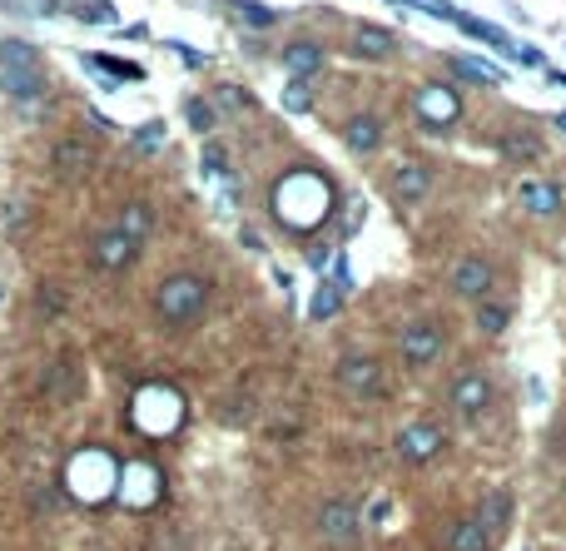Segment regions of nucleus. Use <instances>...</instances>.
Wrapping results in <instances>:
<instances>
[{
    "label": "nucleus",
    "instance_id": "obj_18",
    "mask_svg": "<svg viewBox=\"0 0 566 551\" xmlns=\"http://www.w3.org/2000/svg\"><path fill=\"white\" fill-rule=\"evenodd\" d=\"M517 199H522V209H532V214H562V189H557L552 179H522V184H517Z\"/></svg>",
    "mask_w": 566,
    "mask_h": 551
},
{
    "label": "nucleus",
    "instance_id": "obj_10",
    "mask_svg": "<svg viewBox=\"0 0 566 551\" xmlns=\"http://www.w3.org/2000/svg\"><path fill=\"white\" fill-rule=\"evenodd\" d=\"M442 447H447V437H442V427H437V422H408V427L398 432V457H403V462H413V467L432 462Z\"/></svg>",
    "mask_w": 566,
    "mask_h": 551
},
{
    "label": "nucleus",
    "instance_id": "obj_24",
    "mask_svg": "<svg viewBox=\"0 0 566 551\" xmlns=\"http://www.w3.org/2000/svg\"><path fill=\"white\" fill-rule=\"evenodd\" d=\"M472 517H477V522L497 537V532L507 527V517H512V497H507V492H492V497L482 502V512H472Z\"/></svg>",
    "mask_w": 566,
    "mask_h": 551
},
{
    "label": "nucleus",
    "instance_id": "obj_27",
    "mask_svg": "<svg viewBox=\"0 0 566 551\" xmlns=\"http://www.w3.org/2000/svg\"><path fill=\"white\" fill-rule=\"evenodd\" d=\"M338 298H343V293H338V283H318V293H313V308H308V313L323 323V318H333V313H338Z\"/></svg>",
    "mask_w": 566,
    "mask_h": 551
},
{
    "label": "nucleus",
    "instance_id": "obj_32",
    "mask_svg": "<svg viewBox=\"0 0 566 551\" xmlns=\"http://www.w3.org/2000/svg\"><path fill=\"white\" fill-rule=\"evenodd\" d=\"M189 125H194V135H209L214 130V100H189Z\"/></svg>",
    "mask_w": 566,
    "mask_h": 551
},
{
    "label": "nucleus",
    "instance_id": "obj_30",
    "mask_svg": "<svg viewBox=\"0 0 566 551\" xmlns=\"http://www.w3.org/2000/svg\"><path fill=\"white\" fill-rule=\"evenodd\" d=\"M502 149H507L512 159H537V154H542V139L537 135H507L502 139Z\"/></svg>",
    "mask_w": 566,
    "mask_h": 551
},
{
    "label": "nucleus",
    "instance_id": "obj_17",
    "mask_svg": "<svg viewBox=\"0 0 566 551\" xmlns=\"http://www.w3.org/2000/svg\"><path fill=\"white\" fill-rule=\"evenodd\" d=\"M135 239H125L120 229H105L100 239H95V269H105V274H115V269H125L130 259H135Z\"/></svg>",
    "mask_w": 566,
    "mask_h": 551
},
{
    "label": "nucleus",
    "instance_id": "obj_8",
    "mask_svg": "<svg viewBox=\"0 0 566 551\" xmlns=\"http://www.w3.org/2000/svg\"><path fill=\"white\" fill-rule=\"evenodd\" d=\"M358 532H363V517L348 497H333V502L318 507V537L328 547H348V542H358Z\"/></svg>",
    "mask_w": 566,
    "mask_h": 551
},
{
    "label": "nucleus",
    "instance_id": "obj_16",
    "mask_svg": "<svg viewBox=\"0 0 566 551\" xmlns=\"http://www.w3.org/2000/svg\"><path fill=\"white\" fill-rule=\"evenodd\" d=\"M487 288H492V264H487V259L467 254V259L452 264V293H462V298H482Z\"/></svg>",
    "mask_w": 566,
    "mask_h": 551
},
{
    "label": "nucleus",
    "instance_id": "obj_13",
    "mask_svg": "<svg viewBox=\"0 0 566 551\" xmlns=\"http://www.w3.org/2000/svg\"><path fill=\"white\" fill-rule=\"evenodd\" d=\"M432 184H437V174H432V164H423V159H403V164L393 169V199H398V204L427 199Z\"/></svg>",
    "mask_w": 566,
    "mask_h": 551
},
{
    "label": "nucleus",
    "instance_id": "obj_22",
    "mask_svg": "<svg viewBox=\"0 0 566 551\" xmlns=\"http://www.w3.org/2000/svg\"><path fill=\"white\" fill-rule=\"evenodd\" d=\"M80 65L105 70V75H115V80H144V65H135V60H115V55H95V50H85Z\"/></svg>",
    "mask_w": 566,
    "mask_h": 551
},
{
    "label": "nucleus",
    "instance_id": "obj_2",
    "mask_svg": "<svg viewBox=\"0 0 566 551\" xmlns=\"http://www.w3.org/2000/svg\"><path fill=\"white\" fill-rule=\"evenodd\" d=\"M115 487H120V462H115L105 447H85V452L70 457V467H65V492H70L75 502L100 507V502L115 497Z\"/></svg>",
    "mask_w": 566,
    "mask_h": 551
},
{
    "label": "nucleus",
    "instance_id": "obj_29",
    "mask_svg": "<svg viewBox=\"0 0 566 551\" xmlns=\"http://www.w3.org/2000/svg\"><path fill=\"white\" fill-rule=\"evenodd\" d=\"M65 0H0V10L5 15H50V10H60Z\"/></svg>",
    "mask_w": 566,
    "mask_h": 551
},
{
    "label": "nucleus",
    "instance_id": "obj_35",
    "mask_svg": "<svg viewBox=\"0 0 566 551\" xmlns=\"http://www.w3.org/2000/svg\"><path fill=\"white\" fill-rule=\"evenodd\" d=\"M135 139H140V149H149V154H154V149H164V125H159V120H149V125H144Z\"/></svg>",
    "mask_w": 566,
    "mask_h": 551
},
{
    "label": "nucleus",
    "instance_id": "obj_34",
    "mask_svg": "<svg viewBox=\"0 0 566 551\" xmlns=\"http://www.w3.org/2000/svg\"><path fill=\"white\" fill-rule=\"evenodd\" d=\"M65 293H60V283H40V293H35V303H40V313H60L65 303H60Z\"/></svg>",
    "mask_w": 566,
    "mask_h": 551
},
{
    "label": "nucleus",
    "instance_id": "obj_7",
    "mask_svg": "<svg viewBox=\"0 0 566 551\" xmlns=\"http://www.w3.org/2000/svg\"><path fill=\"white\" fill-rule=\"evenodd\" d=\"M333 378H338V388H343L348 398H378V393H383V363L368 358V353H348Z\"/></svg>",
    "mask_w": 566,
    "mask_h": 551
},
{
    "label": "nucleus",
    "instance_id": "obj_33",
    "mask_svg": "<svg viewBox=\"0 0 566 551\" xmlns=\"http://www.w3.org/2000/svg\"><path fill=\"white\" fill-rule=\"evenodd\" d=\"M214 100H219V105H229V110H239V115L254 105V95H249V90H239V85H219V90H214Z\"/></svg>",
    "mask_w": 566,
    "mask_h": 551
},
{
    "label": "nucleus",
    "instance_id": "obj_19",
    "mask_svg": "<svg viewBox=\"0 0 566 551\" xmlns=\"http://www.w3.org/2000/svg\"><path fill=\"white\" fill-rule=\"evenodd\" d=\"M90 164H95L90 139H60V144H55V169H60L65 179H85Z\"/></svg>",
    "mask_w": 566,
    "mask_h": 551
},
{
    "label": "nucleus",
    "instance_id": "obj_25",
    "mask_svg": "<svg viewBox=\"0 0 566 551\" xmlns=\"http://www.w3.org/2000/svg\"><path fill=\"white\" fill-rule=\"evenodd\" d=\"M149 229H154V209L149 204H125V214H120V234L125 239H149Z\"/></svg>",
    "mask_w": 566,
    "mask_h": 551
},
{
    "label": "nucleus",
    "instance_id": "obj_21",
    "mask_svg": "<svg viewBox=\"0 0 566 551\" xmlns=\"http://www.w3.org/2000/svg\"><path fill=\"white\" fill-rule=\"evenodd\" d=\"M447 551H492V532H487L477 517H462V522H452V532H447Z\"/></svg>",
    "mask_w": 566,
    "mask_h": 551
},
{
    "label": "nucleus",
    "instance_id": "obj_15",
    "mask_svg": "<svg viewBox=\"0 0 566 551\" xmlns=\"http://www.w3.org/2000/svg\"><path fill=\"white\" fill-rule=\"evenodd\" d=\"M348 50H353V55H363V60H388V55L398 50V35H393V30H383V25H373V20H363V25H353Z\"/></svg>",
    "mask_w": 566,
    "mask_h": 551
},
{
    "label": "nucleus",
    "instance_id": "obj_11",
    "mask_svg": "<svg viewBox=\"0 0 566 551\" xmlns=\"http://www.w3.org/2000/svg\"><path fill=\"white\" fill-rule=\"evenodd\" d=\"M457 115H462L457 90H447V85H427V90H418V120H423L427 130L457 125Z\"/></svg>",
    "mask_w": 566,
    "mask_h": 551
},
{
    "label": "nucleus",
    "instance_id": "obj_5",
    "mask_svg": "<svg viewBox=\"0 0 566 551\" xmlns=\"http://www.w3.org/2000/svg\"><path fill=\"white\" fill-rule=\"evenodd\" d=\"M204 308H209V283H204V278L174 274L154 288V313H159L169 328H184V323L204 318Z\"/></svg>",
    "mask_w": 566,
    "mask_h": 551
},
{
    "label": "nucleus",
    "instance_id": "obj_9",
    "mask_svg": "<svg viewBox=\"0 0 566 551\" xmlns=\"http://www.w3.org/2000/svg\"><path fill=\"white\" fill-rule=\"evenodd\" d=\"M442 348H447L442 323H408V328L398 333V353H403V363H413V368L437 363V358H442Z\"/></svg>",
    "mask_w": 566,
    "mask_h": 551
},
{
    "label": "nucleus",
    "instance_id": "obj_6",
    "mask_svg": "<svg viewBox=\"0 0 566 551\" xmlns=\"http://www.w3.org/2000/svg\"><path fill=\"white\" fill-rule=\"evenodd\" d=\"M115 502L130 507V512H149L164 502V472L144 457H130L120 462V487H115Z\"/></svg>",
    "mask_w": 566,
    "mask_h": 551
},
{
    "label": "nucleus",
    "instance_id": "obj_36",
    "mask_svg": "<svg viewBox=\"0 0 566 551\" xmlns=\"http://www.w3.org/2000/svg\"><path fill=\"white\" fill-rule=\"evenodd\" d=\"M283 105H288V110H308V85H288Z\"/></svg>",
    "mask_w": 566,
    "mask_h": 551
},
{
    "label": "nucleus",
    "instance_id": "obj_23",
    "mask_svg": "<svg viewBox=\"0 0 566 551\" xmlns=\"http://www.w3.org/2000/svg\"><path fill=\"white\" fill-rule=\"evenodd\" d=\"M447 65H452L462 80H482V85H497V80H502V70L487 65V60H477V55H447Z\"/></svg>",
    "mask_w": 566,
    "mask_h": 551
},
{
    "label": "nucleus",
    "instance_id": "obj_4",
    "mask_svg": "<svg viewBox=\"0 0 566 551\" xmlns=\"http://www.w3.org/2000/svg\"><path fill=\"white\" fill-rule=\"evenodd\" d=\"M130 422L140 427L144 437H174L184 427V398H179V388H169V383H144V388H135Z\"/></svg>",
    "mask_w": 566,
    "mask_h": 551
},
{
    "label": "nucleus",
    "instance_id": "obj_3",
    "mask_svg": "<svg viewBox=\"0 0 566 551\" xmlns=\"http://www.w3.org/2000/svg\"><path fill=\"white\" fill-rule=\"evenodd\" d=\"M0 85L20 105H35L45 95V55L30 40H0Z\"/></svg>",
    "mask_w": 566,
    "mask_h": 551
},
{
    "label": "nucleus",
    "instance_id": "obj_1",
    "mask_svg": "<svg viewBox=\"0 0 566 551\" xmlns=\"http://www.w3.org/2000/svg\"><path fill=\"white\" fill-rule=\"evenodd\" d=\"M274 214H279V224H288L293 234H308V229L328 224V214H333V184H328V174H318V169L283 174L279 189H274Z\"/></svg>",
    "mask_w": 566,
    "mask_h": 551
},
{
    "label": "nucleus",
    "instance_id": "obj_12",
    "mask_svg": "<svg viewBox=\"0 0 566 551\" xmlns=\"http://www.w3.org/2000/svg\"><path fill=\"white\" fill-rule=\"evenodd\" d=\"M323 45L318 40H293V45H283V55H279V65H283V75L293 80V85H308L318 70H323Z\"/></svg>",
    "mask_w": 566,
    "mask_h": 551
},
{
    "label": "nucleus",
    "instance_id": "obj_28",
    "mask_svg": "<svg viewBox=\"0 0 566 551\" xmlns=\"http://www.w3.org/2000/svg\"><path fill=\"white\" fill-rule=\"evenodd\" d=\"M507 318H512L507 303H482V308H477V328H482V333H502Z\"/></svg>",
    "mask_w": 566,
    "mask_h": 551
},
{
    "label": "nucleus",
    "instance_id": "obj_31",
    "mask_svg": "<svg viewBox=\"0 0 566 551\" xmlns=\"http://www.w3.org/2000/svg\"><path fill=\"white\" fill-rule=\"evenodd\" d=\"M70 10H75L80 20H100V25H115V10H110L105 0H75Z\"/></svg>",
    "mask_w": 566,
    "mask_h": 551
},
{
    "label": "nucleus",
    "instance_id": "obj_14",
    "mask_svg": "<svg viewBox=\"0 0 566 551\" xmlns=\"http://www.w3.org/2000/svg\"><path fill=\"white\" fill-rule=\"evenodd\" d=\"M492 378L487 373H462L457 383H452V408L462 417H482L487 408H492Z\"/></svg>",
    "mask_w": 566,
    "mask_h": 551
},
{
    "label": "nucleus",
    "instance_id": "obj_20",
    "mask_svg": "<svg viewBox=\"0 0 566 551\" xmlns=\"http://www.w3.org/2000/svg\"><path fill=\"white\" fill-rule=\"evenodd\" d=\"M343 144L358 149V154H373V149L383 144V120H378V115H353V120L343 125Z\"/></svg>",
    "mask_w": 566,
    "mask_h": 551
},
{
    "label": "nucleus",
    "instance_id": "obj_26",
    "mask_svg": "<svg viewBox=\"0 0 566 551\" xmlns=\"http://www.w3.org/2000/svg\"><path fill=\"white\" fill-rule=\"evenodd\" d=\"M234 10H239V20H249L254 30H269V25H279V15L269 10V5H259V0H229Z\"/></svg>",
    "mask_w": 566,
    "mask_h": 551
}]
</instances>
